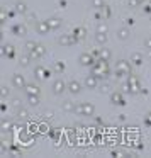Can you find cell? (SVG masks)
Returning a JSON list of instances; mask_svg holds the SVG:
<instances>
[{"mask_svg":"<svg viewBox=\"0 0 151 158\" xmlns=\"http://www.w3.org/2000/svg\"><path fill=\"white\" fill-rule=\"evenodd\" d=\"M95 41L99 43V44H104V43L107 41V32H99V31H97V34H95Z\"/></svg>","mask_w":151,"mask_h":158,"instance_id":"2e32d148","label":"cell"},{"mask_svg":"<svg viewBox=\"0 0 151 158\" xmlns=\"http://www.w3.org/2000/svg\"><path fill=\"white\" fill-rule=\"evenodd\" d=\"M2 131H4V133L12 131V121H9V119H4V121H2Z\"/></svg>","mask_w":151,"mask_h":158,"instance_id":"e0dca14e","label":"cell"},{"mask_svg":"<svg viewBox=\"0 0 151 158\" xmlns=\"http://www.w3.org/2000/svg\"><path fill=\"white\" fill-rule=\"evenodd\" d=\"M34 75H36V78H38V80H41V78H46V77H49V75H48V72H46L44 68H41V66H38V68L34 70Z\"/></svg>","mask_w":151,"mask_h":158,"instance_id":"7c38bea8","label":"cell"},{"mask_svg":"<svg viewBox=\"0 0 151 158\" xmlns=\"http://www.w3.org/2000/svg\"><path fill=\"white\" fill-rule=\"evenodd\" d=\"M97 31H99V32H107V26H105V22H100V24L97 26Z\"/></svg>","mask_w":151,"mask_h":158,"instance_id":"f1b7e54d","label":"cell"},{"mask_svg":"<svg viewBox=\"0 0 151 158\" xmlns=\"http://www.w3.org/2000/svg\"><path fill=\"white\" fill-rule=\"evenodd\" d=\"M129 5H131V7H139V2H137V0H129Z\"/></svg>","mask_w":151,"mask_h":158,"instance_id":"d6a6232c","label":"cell"},{"mask_svg":"<svg viewBox=\"0 0 151 158\" xmlns=\"http://www.w3.org/2000/svg\"><path fill=\"white\" fill-rule=\"evenodd\" d=\"M63 110H65V112H73V110H75L76 109V107H75V104H73L71 102V100H66V102H63Z\"/></svg>","mask_w":151,"mask_h":158,"instance_id":"4fadbf2b","label":"cell"},{"mask_svg":"<svg viewBox=\"0 0 151 158\" xmlns=\"http://www.w3.org/2000/svg\"><path fill=\"white\" fill-rule=\"evenodd\" d=\"M137 2H139V4H143V2H144V0H137Z\"/></svg>","mask_w":151,"mask_h":158,"instance_id":"ab89813d","label":"cell"},{"mask_svg":"<svg viewBox=\"0 0 151 158\" xmlns=\"http://www.w3.org/2000/svg\"><path fill=\"white\" fill-rule=\"evenodd\" d=\"M49 31H51V27H49L48 21H38L36 22V32H38V34L44 36V34H48Z\"/></svg>","mask_w":151,"mask_h":158,"instance_id":"7a4b0ae2","label":"cell"},{"mask_svg":"<svg viewBox=\"0 0 151 158\" xmlns=\"http://www.w3.org/2000/svg\"><path fill=\"white\" fill-rule=\"evenodd\" d=\"M112 155H116V156H126V153H120V151H114Z\"/></svg>","mask_w":151,"mask_h":158,"instance_id":"8d00e7d4","label":"cell"},{"mask_svg":"<svg viewBox=\"0 0 151 158\" xmlns=\"http://www.w3.org/2000/svg\"><path fill=\"white\" fill-rule=\"evenodd\" d=\"M117 75H129L131 73V65L129 61H124V60H120V61H117Z\"/></svg>","mask_w":151,"mask_h":158,"instance_id":"6da1fadb","label":"cell"},{"mask_svg":"<svg viewBox=\"0 0 151 158\" xmlns=\"http://www.w3.org/2000/svg\"><path fill=\"white\" fill-rule=\"evenodd\" d=\"M131 63H133V65H141V63H143V56H141L139 53H133V55H131Z\"/></svg>","mask_w":151,"mask_h":158,"instance_id":"9a60e30c","label":"cell"},{"mask_svg":"<svg viewBox=\"0 0 151 158\" xmlns=\"http://www.w3.org/2000/svg\"><path fill=\"white\" fill-rule=\"evenodd\" d=\"M144 46H146L148 49H151V38H148L146 41H144Z\"/></svg>","mask_w":151,"mask_h":158,"instance_id":"836d02e7","label":"cell"},{"mask_svg":"<svg viewBox=\"0 0 151 158\" xmlns=\"http://www.w3.org/2000/svg\"><path fill=\"white\" fill-rule=\"evenodd\" d=\"M148 10H151V2H149V9H148Z\"/></svg>","mask_w":151,"mask_h":158,"instance_id":"60d3db41","label":"cell"},{"mask_svg":"<svg viewBox=\"0 0 151 158\" xmlns=\"http://www.w3.org/2000/svg\"><path fill=\"white\" fill-rule=\"evenodd\" d=\"M76 39L78 38H73L71 34H61L58 39V43L61 46H70V44H73V43H76Z\"/></svg>","mask_w":151,"mask_h":158,"instance_id":"3957f363","label":"cell"},{"mask_svg":"<svg viewBox=\"0 0 151 158\" xmlns=\"http://www.w3.org/2000/svg\"><path fill=\"white\" fill-rule=\"evenodd\" d=\"M48 24H49V27H51V31L53 29H59L61 27V19L59 17H51V19H48Z\"/></svg>","mask_w":151,"mask_h":158,"instance_id":"30bf717a","label":"cell"},{"mask_svg":"<svg viewBox=\"0 0 151 158\" xmlns=\"http://www.w3.org/2000/svg\"><path fill=\"white\" fill-rule=\"evenodd\" d=\"M12 32L17 34V36H24L26 34V27L24 26H14V27H12Z\"/></svg>","mask_w":151,"mask_h":158,"instance_id":"ac0fdd59","label":"cell"},{"mask_svg":"<svg viewBox=\"0 0 151 158\" xmlns=\"http://www.w3.org/2000/svg\"><path fill=\"white\" fill-rule=\"evenodd\" d=\"M17 116L21 117V119H27L29 117V112L26 109H22V107H19V110H17Z\"/></svg>","mask_w":151,"mask_h":158,"instance_id":"7402d4cb","label":"cell"},{"mask_svg":"<svg viewBox=\"0 0 151 158\" xmlns=\"http://www.w3.org/2000/svg\"><path fill=\"white\" fill-rule=\"evenodd\" d=\"M75 34H76V38H78V39H83V38H85V29H76Z\"/></svg>","mask_w":151,"mask_h":158,"instance_id":"83f0119b","label":"cell"},{"mask_svg":"<svg viewBox=\"0 0 151 158\" xmlns=\"http://www.w3.org/2000/svg\"><path fill=\"white\" fill-rule=\"evenodd\" d=\"M110 100H112L114 104H124V99H122L120 94H112V95H110Z\"/></svg>","mask_w":151,"mask_h":158,"instance_id":"d6986e66","label":"cell"},{"mask_svg":"<svg viewBox=\"0 0 151 158\" xmlns=\"http://www.w3.org/2000/svg\"><path fill=\"white\" fill-rule=\"evenodd\" d=\"M39 129H41L43 133H46V131H48V126H46V124H41V126H39Z\"/></svg>","mask_w":151,"mask_h":158,"instance_id":"d590c367","label":"cell"},{"mask_svg":"<svg viewBox=\"0 0 151 158\" xmlns=\"http://www.w3.org/2000/svg\"><path fill=\"white\" fill-rule=\"evenodd\" d=\"M36 46H38V44H36L34 41H27V43H26V49H27L29 53H31V51H34V49H36Z\"/></svg>","mask_w":151,"mask_h":158,"instance_id":"484cf974","label":"cell"},{"mask_svg":"<svg viewBox=\"0 0 151 158\" xmlns=\"http://www.w3.org/2000/svg\"><path fill=\"white\" fill-rule=\"evenodd\" d=\"M34 51L38 53V56H39V58H41V56H43V55H44V53H46V48H44V46H43V44H38V46H36V49H34Z\"/></svg>","mask_w":151,"mask_h":158,"instance_id":"cb8c5ba5","label":"cell"},{"mask_svg":"<svg viewBox=\"0 0 151 158\" xmlns=\"http://www.w3.org/2000/svg\"><path fill=\"white\" fill-rule=\"evenodd\" d=\"M85 87L87 89H97V77L93 75V73L85 78Z\"/></svg>","mask_w":151,"mask_h":158,"instance_id":"52a82bcc","label":"cell"},{"mask_svg":"<svg viewBox=\"0 0 151 158\" xmlns=\"http://www.w3.org/2000/svg\"><path fill=\"white\" fill-rule=\"evenodd\" d=\"M29 97V104L31 106H38L39 104V95H27Z\"/></svg>","mask_w":151,"mask_h":158,"instance_id":"d4e9b609","label":"cell"},{"mask_svg":"<svg viewBox=\"0 0 151 158\" xmlns=\"http://www.w3.org/2000/svg\"><path fill=\"white\" fill-rule=\"evenodd\" d=\"M146 123H148V124H149V126H151V112L148 114V117H146Z\"/></svg>","mask_w":151,"mask_h":158,"instance_id":"74e56055","label":"cell"},{"mask_svg":"<svg viewBox=\"0 0 151 158\" xmlns=\"http://www.w3.org/2000/svg\"><path fill=\"white\" fill-rule=\"evenodd\" d=\"M2 99H5V97H9V87H2Z\"/></svg>","mask_w":151,"mask_h":158,"instance_id":"f546056e","label":"cell"},{"mask_svg":"<svg viewBox=\"0 0 151 158\" xmlns=\"http://www.w3.org/2000/svg\"><path fill=\"white\" fill-rule=\"evenodd\" d=\"M12 85H14L15 89H24V87H26L24 77H22V75H19V73H15V75L12 77Z\"/></svg>","mask_w":151,"mask_h":158,"instance_id":"277c9868","label":"cell"},{"mask_svg":"<svg viewBox=\"0 0 151 158\" xmlns=\"http://www.w3.org/2000/svg\"><path fill=\"white\" fill-rule=\"evenodd\" d=\"M4 55L9 56V58H12V56H14V53H12V46H10V44H5V46H4Z\"/></svg>","mask_w":151,"mask_h":158,"instance_id":"603a6c76","label":"cell"},{"mask_svg":"<svg viewBox=\"0 0 151 158\" xmlns=\"http://www.w3.org/2000/svg\"><path fill=\"white\" fill-rule=\"evenodd\" d=\"M75 112H76V114H80V116H83V104H80V106H76Z\"/></svg>","mask_w":151,"mask_h":158,"instance_id":"1f68e13d","label":"cell"},{"mask_svg":"<svg viewBox=\"0 0 151 158\" xmlns=\"http://www.w3.org/2000/svg\"><path fill=\"white\" fill-rule=\"evenodd\" d=\"M107 89H109L107 85H102V87H100V90H102V92H107Z\"/></svg>","mask_w":151,"mask_h":158,"instance_id":"f35d334b","label":"cell"},{"mask_svg":"<svg viewBox=\"0 0 151 158\" xmlns=\"http://www.w3.org/2000/svg\"><path fill=\"white\" fill-rule=\"evenodd\" d=\"M100 60H104V61H109L110 60V51L107 48H104L102 51H100Z\"/></svg>","mask_w":151,"mask_h":158,"instance_id":"ffe728a7","label":"cell"},{"mask_svg":"<svg viewBox=\"0 0 151 158\" xmlns=\"http://www.w3.org/2000/svg\"><path fill=\"white\" fill-rule=\"evenodd\" d=\"M117 38L119 39H127L129 38V31H127V29H119V31H117Z\"/></svg>","mask_w":151,"mask_h":158,"instance_id":"44dd1931","label":"cell"},{"mask_svg":"<svg viewBox=\"0 0 151 158\" xmlns=\"http://www.w3.org/2000/svg\"><path fill=\"white\" fill-rule=\"evenodd\" d=\"M26 92H27V95H39V87L36 83H29V85H26Z\"/></svg>","mask_w":151,"mask_h":158,"instance_id":"9c48e42d","label":"cell"},{"mask_svg":"<svg viewBox=\"0 0 151 158\" xmlns=\"http://www.w3.org/2000/svg\"><path fill=\"white\" fill-rule=\"evenodd\" d=\"M92 4L95 9H104V2L102 0H92Z\"/></svg>","mask_w":151,"mask_h":158,"instance_id":"4316f807","label":"cell"},{"mask_svg":"<svg viewBox=\"0 0 151 158\" xmlns=\"http://www.w3.org/2000/svg\"><path fill=\"white\" fill-rule=\"evenodd\" d=\"M93 112H95V107H93V104L83 102V116H93Z\"/></svg>","mask_w":151,"mask_h":158,"instance_id":"ba28073f","label":"cell"},{"mask_svg":"<svg viewBox=\"0 0 151 158\" xmlns=\"http://www.w3.org/2000/svg\"><path fill=\"white\" fill-rule=\"evenodd\" d=\"M80 63H82L83 66H90V65L93 63V58H92L90 55H87V53H85V55L80 56Z\"/></svg>","mask_w":151,"mask_h":158,"instance_id":"8fae6325","label":"cell"},{"mask_svg":"<svg viewBox=\"0 0 151 158\" xmlns=\"http://www.w3.org/2000/svg\"><path fill=\"white\" fill-rule=\"evenodd\" d=\"M15 12H19V14H26V12H27V5H26V2H17V4H15Z\"/></svg>","mask_w":151,"mask_h":158,"instance_id":"5bb4252c","label":"cell"},{"mask_svg":"<svg viewBox=\"0 0 151 158\" xmlns=\"http://www.w3.org/2000/svg\"><path fill=\"white\" fill-rule=\"evenodd\" d=\"M44 117H46V119H49V117H53V110H46V112H44Z\"/></svg>","mask_w":151,"mask_h":158,"instance_id":"e575fe53","label":"cell"},{"mask_svg":"<svg viewBox=\"0 0 151 158\" xmlns=\"http://www.w3.org/2000/svg\"><path fill=\"white\" fill-rule=\"evenodd\" d=\"M66 89H68L71 94H78L80 90H82V83L76 82V80H71V82H70L68 85H66Z\"/></svg>","mask_w":151,"mask_h":158,"instance_id":"8992f818","label":"cell"},{"mask_svg":"<svg viewBox=\"0 0 151 158\" xmlns=\"http://www.w3.org/2000/svg\"><path fill=\"white\" fill-rule=\"evenodd\" d=\"M21 65L22 66H27L29 65V58H27V56H21Z\"/></svg>","mask_w":151,"mask_h":158,"instance_id":"4dcf8cb0","label":"cell"},{"mask_svg":"<svg viewBox=\"0 0 151 158\" xmlns=\"http://www.w3.org/2000/svg\"><path fill=\"white\" fill-rule=\"evenodd\" d=\"M65 82L63 80H56L55 83H53V92L56 94V95H61L63 92H65Z\"/></svg>","mask_w":151,"mask_h":158,"instance_id":"5b68a950","label":"cell"}]
</instances>
